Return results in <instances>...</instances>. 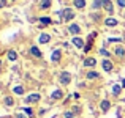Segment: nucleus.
Returning a JSON list of instances; mask_svg holds the SVG:
<instances>
[{
    "label": "nucleus",
    "instance_id": "nucleus-34",
    "mask_svg": "<svg viewBox=\"0 0 125 118\" xmlns=\"http://www.w3.org/2000/svg\"><path fill=\"white\" fill-rule=\"evenodd\" d=\"M0 65H2V61H0Z\"/></svg>",
    "mask_w": 125,
    "mask_h": 118
},
{
    "label": "nucleus",
    "instance_id": "nucleus-33",
    "mask_svg": "<svg viewBox=\"0 0 125 118\" xmlns=\"http://www.w3.org/2000/svg\"><path fill=\"white\" fill-rule=\"evenodd\" d=\"M122 87H125V79H124V80H122Z\"/></svg>",
    "mask_w": 125,
    "mask_h": 118
},
{
    "label": "nucleus",
    "instance_id": "nucleus-9",
    "mask_svg": "<svg viewBox=\"0 0 125 118\" xmlns=\"http://www.w3.org/2000/svg\"><path fill=\"white\" fill-rule=\"evenodd\" d=\"M104 24H106L108 27H114V25H117V21L114 17H108L106 21H104Z\"/></svg>",
    "mask_w": 125,
    "mask_h": 118
},
{
    "label": "nucleus",
    "instance_id": "nucleus-12",
    "mask_svg": "<svg viewBox=\"0 0 125 118\" xmlns=\"http://www.w3.org/2000/svg\"><path fill=\"white\" fill-rule=\"evenodd\" d=\"M30 54L33 55V57H41V52H40V49H38V47H35V46L30 49Z\"/></svg>",
    "mask_w": 125,
    "mask_h": 118
},
{
    "label": "nucleus",
    "instance_id": "nucleus-24",
    "mask_svg": "<svg viewBox=\"0 0 125 118\" xmlns=\"http://www.w3.org/2000/svg\"><path fill=\"white\" fill-rule=\"evenodd\" d=\"M103 2H104V0H95L94 6H95V8H98V6H100V5H103Z\"/></svg>",
    "mask_w": 125,
    "mask_h": 118
},
{
    "label": "nucleus",
    "instance_id": "nucleus-21",
    "mask_svg": "<svg viewBox=\"0 0 125 118\" xmlns=\"http://www.w3.org/2000/svg\"><path fill=\"white\" fill-rule=\"evenodd\" d=\"M40 21H41L43 25H49V24H51V19H49V17H40Z\"/></svg>",
    "mask_w": 125,
    "mask_h": 118
},
{
    "label": "nucleus",
    "instance_id": "nucleus-18",
    "mask_svg": "<svg viewBox=\"0 0 125 118\" xmlns=\"http://www.w3.org/2000/svg\"><path fill=\"white\" fill-rule=\"evenodd\" d=\"M8 58L10 60H16V58H18V54H16L14 51H8Z\"/></svg>",
    "mask_w": 125,
    "mask_h": 118
},
{
    "label": "nucleus",
    "instance_id": "nucleus-32",
    "mask_svg": "<svg viewBox=\"0 0 125 118\" xmlns=\"http://www.w3.org/2000/svg\"><path fill=\"white\" fill-rule=\"evenodd\" d=\"M16 118H24V115H16Z\"/></svg>",
    "mask_w": 125,
    "mask_h": 118
},
{
    "label": "nucleus",
    "instance_id": "nucleus-23",
    "mask_svg": "<svg viewBox=\"0 0 125 118\" xmlns=\"http://www.w3.org/2000/svg\"><path fill=\"white\" fill-rule=\"evenodd\" d=\"M14 93L16 94H22V93H24V88H22V87H14Z\"/></svg>",
    "mask_w": 125,
    "mask_h": 118
},
{
    "label": "nucleus",
    "instance_id": "nucleus-10",
    "mask_svg": "<svg viewBox=\"0 0 125 118\" xmlns=\"http://www.w3.org/2000/svg\"><path fill=\"white\" fill-rule=\"evenodd\" d=\"M49 39H51V36H49L48 33H41L40 35V42H41V44H46Z\"/></svg>",
    "mask_w": 125,
    "mask_h": 118
},
{
    "label": "nucleus",
    "instance_id": "nucleus-6",
    "mask_svg": "<svg viewBox=\"0 0 125 118\" xmlns=\"http://www.w3.org/2000/svg\"><path fill=\"white\" fill-rule=\"evenodd\" d=\"M101 66H103V69H104V71H108V73L113 69V63H111L109 60H103V65H101Z\"/></svg>",
    "mask_w": 125,
    "mask_h": 118
},
{
    "label": "nucleus",
    "instance_id": "nucleus-25",
    "mask_svg": "<svg viewBox=\"0 0 125 118\" xmlns=\"http://www.w3.org/2000/svg\"><path fill=\"white\" fill-rule=\"evenodd\" d=\"M100 54H101V55H104V57H108V55H109V52H108L106 49H100Z\"/></svg>",
    "mask_w": 125,
    "mask_h": 118
},
{
    "label": "nucleus",
    "instance_id": "nucleus-11",
    "mask_svg": "<svg viewBox=\"0 0 125 118\" xmlns=\"http://www.w3.org/2000/svg\"><path fill=\"white\" fill-rule=\"evenodd\" d=\"M51 96H52V99H62V96H63V93H62L60 90H55L54 93L51 94Z\"/></svg>",
    "mask_w": 125,
    "mask_h": 118
},
{
    "label": "nucleus",
    "instance_id": "nucleus-22",
    "mask_svg": "<svg viewBox=\"0 0 125 118\" xmlns=\"http://www.w3.org/2000/svg\"><path fill=\"white\" fill-rule=\"evenodd\" d=\"M5 104H6V106H13V98L11 96H6L5 98Z\"/></svg>",
    "mask_w": 125,
    "mask_h": 118
},
{
    "label": "nucleus",
    "instance_id": "nucleus-28",
    "mask_svg": "<svg viewBox=\"0 0 125 118\" xmlns=\"http://www.w3.org/2000/svg\"><path fill=\"white\" fill-rule=\"evenodd\" d=\"M117 5H119V6H125V0H117Z\"/></svg>",
    "mask_w": 125,
    "mask_h": 118
},
{
    "label": "nucleus",
    "instance_id": "nucleus-13",
    "mask_svg": "<svg viewBox=\"0 0 125 118\" xmlns=\"http://www.w3.org/2000/svg\"><path fill=\"white\" fill-rule=\"evenodd\" d=\"M109 101H101V104H100V107H101V110H103V112H106L108 109H109Z\"/></svg>",
    "mask_w": 125,
    "mask_h": 118
},
{
    "label": "nucleus",
    "instance_id": "nucleus-27",
    "mask_svg": "<svg viewBox=\"0 0 125 118\" xmlns=\"http://www.w3.org/2000/svg\"><path fill=\"white\" fill-rule=\"evenodd\" d=\"M24 112L27 113L29 117H32V115H33V112H32V109H24Z\"/></svg>",
    "mask_w": 125,
    "mask_h": 118
},
{
    "label": "nucleus",
    "instance_id": "nucleus-17",
    "mask_svg": "<svg viewBox=\"0 0 125 118\" xmlns=\"http://www.w3.org/2000/svg\"><path fill=\"white\" fill-rule=\"evenodd\" d=\"M116 55L124 57V55H125V49H124V47H116Z\"/></svg>",
    "mask_w": 125,
    "mask_h": 118
},
{
    "label": "nucleus",
    "instance_id": "nucleus-4",
    "mask_svg": "<svg viewBox=\"0 0 125 118\" xmlns=\"http://www.w3.org/2000/svg\"><path fill=\"white\" fill-rule=\"evenodd\" d=\"M103 8L106 9L108 13H113V9H114V6H113V3L109 2V0H104L103 2Z\"/></svg>",
    "mask_w": 125,
    "mask_h": 118
},
{
    "label": "nucleus",
    "instance_id": "nucleus-7",
    "mask_svg": "<svg viewBox=\"0 0 125 118\" xmlns=\"http://www.w3.org/2000/svg\"><path fill=\"white\" fill-rule=\"evenodd\" d=\"M68 30H70V33L78 35L81 32V28H79V25H78V24H73V25H70V28H68Z\"/></svg>",
    "mask_w": 125,
    "mask_h": 118
},
{
    "label": "nucleus",
    "instance_id": "nucleus-30",
    "mask_svg": "<svg viewBox=\"0 0 125 118\" xmlns=\"http://www.w3.org/2000/svg\"><path fill=\"white\" fill-rule=\"evenodd\" d=\"M5 5H6V0H0V8H3Z\"/></svg>",
    "mask_w": 125,
    "mask_h": 118
},
{
    "label": "nucleus",
    "instance_id": "nucleus-1",
    "mask_svg": "<svg viewBox=\"0 0 125 118\" xmlns=\"http://www.w3.org/2000/svg\"><path fill=\"white\" fill-rule=\"evenodd\" d=\"M60 16H62V19H63V21H71V19L74 17V13H73V9L65 8L63 11L60 13Z\"/></svg>",
    "mask_w": 125,
    "mask_h": 118
},
{
    "label": "nucleus",
    "instance_id": "nucleus-19",
    "mask_svg": "<svg viewBox=\"0 0 125 118\" xmlns=\"http://www.w3.org/2000/svg\"><path fill=\"white\" fill-rule=\"evenodd\" d=\"M98 77V73H95V71H89L87 73V79H97Z\"/></svg>",
    "mask_w": 125,
    "mask_h": 118
},
{
    "label": "nucleus",
    "instance_id": "nucleus-14",
    "mask_svg": "<svg viewBox=\"0 0 125 118\" xmlns=\"http://www.w3.org/2000/svg\"><path fill=\"white\" fill-rule=\"evenodd\" d=\"M95 63H97V61H95V58H85V60H84V65H85V66H95Z\"/></svg>",
    "mask_w": 125,
    "mask_h": 118
},
{
    "label": "nucleus",
    "instance_id": "nucleus-31",
    "mask_svg": "<svg viewBox=\"0 0 125 118\" xmlns=\"http://www.w3.org/2000/svg\"><path fill=\"white\" fill-rule=\"evenodd\" d=\"M109 41H111V42H114V41H120V38H111Z\"/></svg>",
    "mask_w": 125,
    "mask_h": 118
},
{
    "label": "nucleus",
    "instance_id": "nucleus-29",
    "mask_svg": "<svg viewBox=\"0 0 125 118\" xmlns=\"http://www.w3.org/2000/svg\"><path fill=\"white\" fill-rule=\"evenodd\" d=\"M65 118H73V112H67L65 113Z\"/></svg>",
    "mask_w": 125,
    "mask_h": 118
},
{
    "label": "nucleus",
    "instance_id": "nucleus-20",
    "mask_svg": "<svg viewBox=\"0 0 125 118\" xmlns=\"http://www.w3.org/2000/svg\"><path fill=\"white\" fill-rule=\"evenodd\" d=\"M120 88H122V85H114V87H113V93L116 94V96L120 93Z\"/></svg>",
    "mask_w": 125,
    "mask_h": 118
},
{
    "label": "nucleus",
    "instance_id": "nucleus-8",
    "mask_svg": "<svg viewBox=\"0 0 125 118\" xmlns=\"http://www.w3.org/2000/svg\"><path fill=\"white\" fill-rule=\"evenodd\" d=\"M73 44L76 46V47H83V46H84V41H83L79 36H74V38H73Z\"/></svg>",
    "mask_w": 125,
    "mask_h": 118
},
{
    "label": "nucleus",
    "instance_id": "nucleus-5",
    "mask_svg": "<svg viewBox=\"0 0 125 118\" xmlns=\"http://www.w3.org/2000/svg\"><path fill=\"white\" fill-rule=\"evenodd\" d=\"M60 57H62L60 51H54V52H52V55H51V60H52V61H55V63H57V61L60 60Z\"/></svg>",
    "mask_w": 125,
    "mask_h": 118
},
{
    "label": "nucleus",
    "instance_id": "nucleus-16",
    "mask_svg": "<svg viewBox=\"0 0 125 118\" xmlns=\"http://www.w3.org/2000/svg\"><path fill=\"white\" fill-rule=\"evenodd\" d=\"M74 6H76V8H84L85 2L84 0H74Z\"/></svg>",
    "mask_w": 125,
    "mask_h": 118
},
{
    "label": "nucleus",
    "instance_id": "nucleus-3",
    "mask_svg": "<svg viewBox=\"0 0 125 118\" xmlns=\"http://www.w3.org/2000/svg\"><path fill=\"white\" fill-rule=\"evenodd\" d=\"M40 101V94L38 93H33V94H30V96H27V102L30 104V102H38Z\"/></svg>",
    "mask_w": 125,
    "mask_h": 118
},
{
    "label": "nucleus",
    "instance_id": "nucleus-2",
    "mask_svg": "<svg viewBox=\"0 0 125 118\" xmlns=\"http://www.w3.org/2000/svg\"><path fill=\"white\" fill-rule=\"evenodd\" d=\"M70 80H71V76L68 73H62L60 74V82H62V84L67 85V84H70Z\"/></svg>",
    "mask_w": 125,
    "mask_h": 118
},
{
    "label": "nucleus",
    "instance_id": "nucleus-26",
    "mask_svg": "<svg viewBox=\"0 0 125 118\" xmlns=\"http://www.w3.org/2000/svg\"><path fill=\"white\" fill-rule=\"evenodd\" d=\"M90 47H92V42H90V39H89V44L84 47V51H85V52H89V51H90Z\"/></svg>",
    "mask_w": 125,
    "mask_h": 118
},
{
    "label": "nucleus",
    "instance_id": "nucleus-15",
    "mask_svg": "<svg viewBox=\"0 0 125 118\" xmlns=\"http://www.w3.org/2000/svg\"><path fill=\"white\" fill-rule=\"evenodd\" d=\"M40 6H41L43 9H48L49 6H51V0H41V5Z\"/></svg>",
    "mask_w": 125,
    "mask_h": 118
}]
</instances>
